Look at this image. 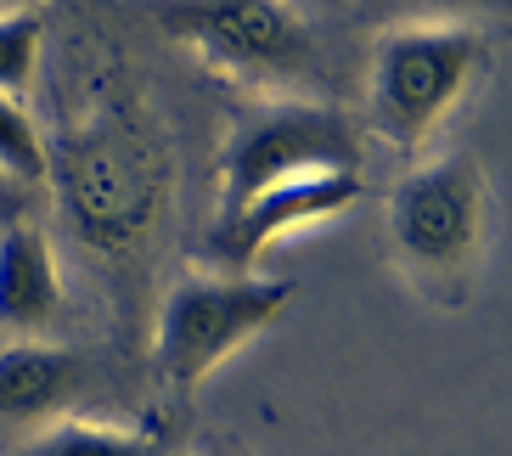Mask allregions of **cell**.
<instances>
[{
  "label": "cell",
  "instance_id": "obj_1",
  "mask_svg": "<svg viewBox=\"0 0 512 456\" xmlns=\"http://www.w3.org/2000/svg\"><path fill=\"white\" fill-rule=\"evenodd\" d=\"M46 181L57 186L74 237L96 254H136L164 226L169 147L113 68L74 85L57 141H46Z\"/></svg>",
  "mask_w": 512,
  "mask_h": 456
},
{
  "label": "cell",
  "instance_id": "obj_2",
  "mask_svg": "<svg viewBox=\"0 0 512 456\" xmlns=\"http://www.w3.org/2000/svg\"><path fill=\"white\" fill-rule=\"evenodd\" d=\"M389 243L411 288L434 304H467L490 248V181L473 152L406 169L389 192Z\"/></svg>",
  "mask_w": 512,
  "mask_h": 456
},
{
  "label": "cell",
  "instance_id": "obj_3",
  "mask_svg": "<svg viewBox=\"0 0 512 456\" xmlns=\"http://www.w3.org/2000/svg\"><path fill=\"white\" fill-rule=\"evenodd\" d=\"M299 288L276 276H231V271H192L164 293L152 361L169 395L192 400L237 350L265 338L293 310Z\"/></svg>",
  "mask_w": 512,
  "mask_h": 456
},
{
  "label": "cell",
  "instance_id": "obj_4",
  "mask_svg": "<svg viewBox=\"0 0 512 456\" xmlns=\"http://www.w3.org/2000/svg\"><path fill=\"white\" fill-rule=\"evenodd\" d=\"M490 46L467 23H400L377 40L366 113L372 130L400 158H417L434 130L451 119L473 79L484 74Z\"/></svg>",
  "mask_w": 512,
  "mask_h": 456
},
{
  "label": "cell",
  "instance_id": "obj_5",
  "mask_svg": "<svg viewBox=\"0 0 512 456\" xmlns=\"http://www.w3.org/2000/svg\"><path fill=\"white\" fill-rule=\"evenodd\" d=\"M321 169H361V130L321 102H259L237 113L220 147V209L237 214L265 186L321 175Z\"/></svg>",
  "mask_w": 512,
  "mask_h": 456
},
{
  "label": "cell",
  "instance_id": "obj_6",
  "mask_svg": "<svg viewBox=\"0 0 512 456\" xmlns=\"http://www.w3.org/2000/svg\"><path fill=\"white\" fill-rule=\"evenodd\" d=\"M152 23L237 85H299L316 74V40L293 0H158Z\"/></svg>",
  "mask_w": 512,
  "mask_h": 456
},
{
  "label": "cell",
  "instance_id": "obj_7",
  "mask_svg": "<svg viewBox=\"0 0 512 456\" xmlns=\"http://www.w3.org/2000/svg\"><path fill=\"white\" fill-rule=\"evenodd\" d=\"M361 203V169H321V175H299V181L265 186L259 198H248L237 214L209 226V259L231 276H254L265 248L282 243L287 231L338 220Z\"/></svg>",
  "mask_w": 512,
  "mask_h": 456
},
{
  "label": "cell",
  "instance_id": "obj_8",
  "mask_svg": "<svg viewBox=\"0 0 512 456\" xmlns=\"http://www.w3.org/2000/svg\"><path fill=\"white\" fill-rule=\"evenodd\" d=\"M85 389H91V366L68 344L12 338L0 350V428L17 434V440L46 423L74 417Z\"/></svg>",
  "mask_w": 512,
  "mask_h": 456
},
{
  "label": "cell",
  "instance_id": "obj_9",
  "mask_svg": "<svg viewBox=\"0 0 512 456\" xmlns=\"http://www.w3.org/2000/svg\"><path fill=\"white\" fill-rule=\"evenodd\" d=\"M62 316L57 248L34 220H12L0 231V327L17 338H40Z\"/></svg>",
  "mask_w": 512,
  "mask_h": 456
},
{
  "label": "cell",
  "instance_id": "obj_10",
  "mask_svg": "<svg viewBox=\"0 0 512 456\" xmlns=\"http://www.w3.org/2000/svg\"><path fill=\"white\" fill-rule=\"evenodd\" d=\"M17 456H164V440L152 428H102L62 417L17 440Z\"/></svg>",
  "mask_w": 512,
  "mask_h": 456
},
{
  "label": "cell",
  "instance_id": "obj_11",
  "mask_svg": "<svg viewBox=\"0 0 512 456\" xmlns=\"http://www.w3.org/2000/svg\"><path fill=\"white\" fill-rule=\"evenodd\" d=\"M46 57V12L40 6H0V96L23 102Z\"/></svg>",
  "mask_w": 512,
  "mask_h": 456
},
{
  "label": "cell",
  "instance_id": "obj_12",
  "mask_svg": "<svg viewBox=\"0 0 512 456\" xmlns=\"http://www.w3.org/2000/svg\"><path fill=\"white\" fill-rule=\"evenodd\" d=\"M0 175L17 181V186L46 181V136H40V124L29 119V107L6 102V96H0Z\"/></svg>",
  "mask_w": 512,
  "mask_h": 456
}]
</instances>
